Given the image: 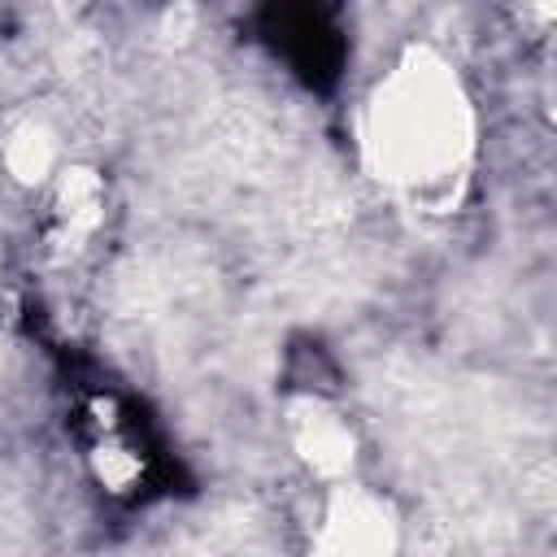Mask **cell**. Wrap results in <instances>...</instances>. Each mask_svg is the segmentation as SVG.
<instances>
[{
    "instance_id": "cell-5",
    "label": "cell",
    "mask_w": 557,
    "mask_h": 557,
    "mask_svg": "<svg viewBox=\"0 0 557 557\" xmlns=\"http://www.w3.org/2000/svg\"><path fill=\"white\" fill-rule=\"evenodd\" d=\"M4 170L22 187H44L57 178V139L52 131L26 122L4 139Z\"/></svg>"
},
{
    "instance_id": "cell-2",
    "label": "cell",
    "mask_w": 557,
    "mask_h": 557,
    "mask_svg": "<svg viewBox=\"0 0 557 557\" xmlns=\"http://www.w3.org/2000/svg\"><path fill=\"white\" fill-rule=\"evenodd\" d=\"M396 553H400V522L392 500L357 479L331 483L313 531V557H396Z\"/></svg>"
},
{
    "instance_id": "cell-3",
    "label": "cell",
    "mask_w": 557,
    "mask_h": 557,
    "mask_svg": "<svg viewBox=\"0 0 557 557\" xmlns=\"http://www.w3.org/2000/svg\"><path fill=\"white\" fill-rule=\"evenodd\" d=\"M287 431H292V453L300 457V466L313 479H322L326 487L352 479L357 431L348 426V418L339 409H331L322 400H300L287 418Z\"/></svg>"
},
{
    "instance_id": "cell-6",
    "label": "cell",
    "mask_w": 557,
    "mask_h": 557,
    "mask_svg": "<svg viewBox=\"0 0 557 557\" xmlns=\"http://www.w3.org/2000/svg\"><path fill=\"white\" fill-rule=\"evenodd\" d=\"M91 466H96V479L104 487H113V492H122V487H131L139 479V457L131 448H117V444H100Z\"/></svg>"
},
{
    "instance_id": "cell-1",
    "label": "cell",
    "mask_w": 557,
    "mask_h": 557,
    "mask_svg": "<svg viewBox=\"0 0 557 557\" xmlns=\"http://www.w3.org/2000/svg\"><path fill=\"white\" fill-rule=\"evenodd\" d=\"M479 148L466 78L435 44H405L361 104V161L418 209H453Z\"/></svg>"
},
{
    "instance_id": "cell-4",
    "label": "cell",
    "mask_w": 557,
    "mask_h": 557,
    "mask_svg": "<svg viewBox=\"0 0 557 557\" xmlns=\"http://www.w3.org/2000/svg\"><path fill=\"white\" fill-rule=\"evenodd\" d=\"M52 200H57V222H61L65 239H87L104 222V178L87 165L57 170Z\"/></svg>"
}]
</instances>
